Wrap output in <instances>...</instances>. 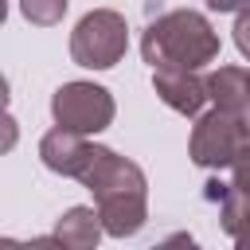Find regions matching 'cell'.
Returning a JSON list of instances; mask_svg holds the SVG:
<instances>
[{"label": "cell", "instance_id": "obj_1", "mask_svg": "<svg viewBox=\"0 0 250 250\" xmlns=\"http://www.w3.org/2000/svg\"><path fill=\"white\" fill-rule=\"evenodd\" d=\"M82 184L98 199V215H102L105 234L125 238V234H137L145 227V219H148V203H145L148 184H145V172L133 160L98 145L90 168L82 172Z\"/></svg>", "mask_w": 250, "mask_h": 250}, {"label": "cell", "instance_id": "obj_2", "mask_svg": "<svg viewBox=\"0 0 250 250\" xmlns=\"http://www.w3.org/2000/svg\"><path fill=\"white\" fill-rule=\"evenodd\" d=\"M141 55L152 70H164V66L199 70L219 55V35L207 23V16H199L191 8H172V12H160L156 20H148Z\"/></svg>", "mask_w": 250, "mask_h": 250}, {"label": "cell", "instance_id": "obj_3", "mask_svg": "<svg viewBox=\"0 0 250 250\" xmlns=\"http://www.w3.org/2000/svg\"><path fill=\"white\" fill-rule=\"evenodd\" d=\"M250 148V109H211L191 129V160L199 168H227Z\"/></svg>", "mask_w": 250, "mask_h": 250}, {"label": "cell", "instance_id": "obj_4", "mask_svg": "<svg viewBox=\"0 0 250 250\" xmlns=\"http://www.w3.org/2000/svg\"><path fill=\"white\" fill-rule=\"evenodd\" d=\"M129 51V27L125 16L113 8H94L78 20L70 31V59L86 70H109Z\"/></svg>", "mask_w": 250, "mask_h": 250}, {"label": "cell", "instance_id": "obj_5", "mask_svg": "<svg viewBox=\"0 0 250 250\" xmlns=\"http://www.w3.org/2000/svg\"><path fill=\"white\" fill-rule=\"evenodd\" d=\"M51 113H55V125L90 137V133L109 129L117 105H113L109 90L98 82H62L51 98Z\"/></svg>", "mask_w": 250, "mask_h": 250}, {"label": "cell", "instance_id": "obj_6", "mask_svg": "<svg viewBox=\"0 0 250 250\" xmlns=\"http://www.w3.org/2000/svg\"><path fill=\"white\" fill-rule=\"evenodd\" d=\"M94 148H98V145H90L86 133H74V129L55 125V129L39 141V160H43L51 172H59V176L82 180V172H86L90 160H94Z\"/></svg>", "mask_w": 250, "mask_h": 250}, {"label": "cell", "instance_id": "obj_7", "mask_svg": "<svg viewBox=\"0 0 250 250\" xmlns=\"http://www.w3.org/2000/svg\"><path fill=\"white\" fill-rule=\"evenodd\" d=\"M152 90L168 109H176L184 117H199V109L211 102L207 78H199V70H172V66L152 70Z\"/></svg>", "mask_w": 250, "mask_h": 250}, {"label": "cell", "instance_id": "obj_8", "mask_svg": "<svg viewBox=\"0 0 250 250\" xmlns=\"http://www.w3.org/2000/svg\"><path fill=\"white\" fill-rule=\"evenodd\" d=\"M102 230L105 227H102V215L94 207H70L55 227V242L70 246V250H90V246H98Z\"/></svg>", "mask_w": 250, "mask_h": 250}, {"label": "cell", "instance_id": "obj_9", "mask_svg": "<svg viewBox=\"0 0 250 250\" xmlns=\"http://www.w3.org/2000/svg\"><path fill=\"white\" fill-rule=\"evenodd\" d=\"M207 94L219 109H250V70L246 66H219L207 74Z\"/></svg>", "mask_w": 250, "mask_h": 250}, {"label": "cell", "instance_id": "obj_10", "mask_svg": "<svg viewBox=\"0 0 250 250\" xmlns=\"http://www.w3.org/2000/svg\"><path fill=\"white\" fill-rule=\"evenodd\" d=\"M207 195L219 199V219H223V230H227L230 238H238L242 230H250V195H246V191H238L234 184L227 188V184L211 180V184H207Z\"/></svg>", "mask_w": 250, "mask_h": 250}, {"label": "cell", "instance_id": "obj_11", "mask_svg": "<svg viewBox=\"0 0 250 250\" xmlns=\"http://www.w3.org/2000/svg\"><path fill=\"white\" fill-rule=\"evenodd\" d=\"M66 4H70V0H20V12H23V20L35 23V27H55V23H62Z\"/></svg>", "mask_w": 250, "mask_h": 250}, {"label": "cell", "instance_id": "obj_12", "mask_svg": "<svg viewBox=\"0 0 250 250\" xmlns=\"http://www.w3.org/2000/svg\"><path fill=\"white\" fill-rule=\"evenodd\" d=\"M234 43H238V51L250 59V8H242L238 20H234Z\"/></svg>", "mask_w": 250, "mask_h": 250}, {"label": "cell", "instance_id": "obj_13", "mask_svg": "<svg viewBox=\"0 0 250 250\" xmlns=\"http://www.w3.org/2000/svg\"><path fill=\"white\" fill-rule=\"evenodd\" d=\"M230 168H234V188L250 195V148H246V152H242V156H238Z\"/></svg>", "mask_w": 250, "mask_h": 250}, {"label": "cell", "instance_id": "obj_14", "mask_svg": "<svg viewBox=\"0 0 250 250\" xmlns=\"http://www.w3.org/2000/svg\"><path fill=\"white\" fill-rule=\"evenodd\" d=\"M207 8H215V12H242V8H250V0H207Z\"/></svg>", "mask_w": 250, "mask_h": 250}, {"label": "cell", "instance_id": "obj_15", "mask_svg": "<svg viewBox=\"0 0 250 250\" xmlns=\"http://www.w3.org/2000/svg\"><path fill=\"white\" fill-rule=\"evenodd\" d=\"M234 242H238V246H242V250H250V230H242V234H238V238H234Z\"/></svg>", "mask_w": 250, "mask_h": 250}]
</instances>
